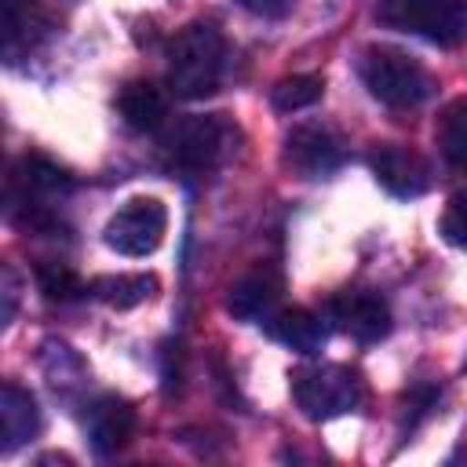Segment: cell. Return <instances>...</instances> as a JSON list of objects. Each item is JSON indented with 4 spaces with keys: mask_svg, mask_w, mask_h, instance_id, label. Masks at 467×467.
<instances>
[{
    "mask_svg": "<svg viewBox=\"0 0 467 467\" xmlns=\"http://www.w3.org/2000/svg\"><path fill=\"white\" fill-rule=\"evenodd\" d=\"M33 277H36V288H40V296L47 303H77V299H84L91 292L66 263H51V259L36 263L33 266Z\"/></svg>",
    "mask_w": 467,
    "mask_h": 467,
    "instance_id": "2e32d148",
    "label": "cell"
},
{
    "mask_svg": "<svg viewBox=\"0 0 467 467\" xmlns=\"http://www.w3.org/2000/svg\"><path fill=\"white\" fill-rule=\"evenodd\" d=\"M325 91V80L314 77V73H296V77H285L270 88V106L277 113H299L306 106H314Z\"/></svg>",
    "mask_w": 467,
    "mask_h": 467,
    "instance_id": "ac0fdd59",
    "label": "cell"
},
{
    "mask_svg": "<svg viewBox=\"0 0 467 467\" xmlns=\"http://www.w3.org/2000/svg\"><path fill=\"white\" fill-rule=\"evenodd\" d=\"M15 274H11V266H4V325H11V317H15Z\"/></svg>",
    "mask_w": 467,
    "mask_h": 467,
    "instance_id": "44dd1931",
    "label": "cell"
},
{
    "mask_svg": "<svg viewBox=\"0 0 467 467\" xmlns=\"http://www.w3.org/2000/svg\"><path fill=\"white\" fill-rule=\"evenodd\" d=\"M438 150L452 168H467V99L445 106L438 124Z\"/></svg>",
    "mask_w": 467,
    "mask_h": 467,
    "instance_id": "e0dca14e",
    "label": "cell"
},
{
    "mask_svg": "<svg viewBox=\"0 0 467 467\" xmlns=\"http://www.w3.org/2000/svg\"><path fill=\"white\" fill-rule=\"evenodd\" d=\"M292 398L306 420H336L361 409L365 383L347 365H314L292 376Z\"/></svg>",
    "mask_w": 467,
    "mask_h": 467,
    "instance_id": "5b68a950",
    "label": "cell"
},
{
    "mask_svg": "<svg viewBox=\"0 0 467 467\" xmlns=\"http://www.w3.org/2000/svg\"><path fill=\"white\" fill-rule=\"evenodd\" d=\"M285 164L299 175V179H325L332 171L343 168L347 161V146L343 139L328 128V124H296L285 135V150H281Z\"/></svg>",
    "mask_w": 467,
    "mask_h": 467,
    "instance_id": "52a82bcc",
    "label": "cell"
},
{
    "mask_svg": "<svg viewBox=\"0 0 467 467\" xmlns=\"http://www.w3.org/2000/svg\"><path fill=\"white\" fill-rule=\"evenodd\" d=\"M40 434V409H36V398L18 387V383H4L0 390V449L4 452H15L18 445L33 441Z\"/></svg>",
    "mask_w": 467,
    "mask_h": 467,
    "instance_id": "4fadbf2b",
    "label": "cell"
},
{
    "mask_svg": "<svg viewBox=\"0 0 467 467\" xmlns=\"http://www.w3.org/2000/svg\"><path fill=\"white\" fill-rule=\"evenodd\" d=\"M117 113H120V120L131 131H157L164 124L168 102H164V91L157 84H150V80H128L117 91Z\"/></svg>",
    "mask_w": 467,
    "mask_h": 467,
    "instance_id": "5bb4252c",
    "label": "cell"
},
{
    "mask_svg": "<svg viewBox=\"0 0 467 467\" xmlns=\"http://www.w3.org/2000/svg\"><path fill=\"white\" fill-rule=\"evenodd\" d=\"M241 142V131L230 117L223 113H190L182 120H175L164 135V157L171 168L179 171H212L219 168L226 157H234Z\"/></svg>",
    "mask_w": 467,
    "mask_h": 467,
    "instance_id": "7a4b0ae2",
    "label": "cell"
},
{
    "mask_svg": "<svg viewBox=\"0 0 467 467\" xmlns=\"http://www.w3.org/2000/svg\"><path fill=\"white\" fill-rule=\"evenodd\" d=\"M84 431H88V441L99 456H113L117 449L128 445V438L135 431V409L117 394H102L88 405Z\"/></svg>",
    "mask_w": 467,
    "mask_h": 467,
    "instance_id": "30bf717a",
    "label": "cell"
},
{
    "mask_svg": "<svg viewBox=\"0 0 467 467\" xmlns=\"http://www.w3.org/2000/svg\"><path fill=\"white\" fill-rule=\"evenodd\" d=\"M376 18L438 47H456L467 36V0H376Z\"/></svg>",
    "mask_w": 467,
    "mask_h": 467,
    "instance_id": "277c9868",
    "label": "cell"
},
{
    "mask_svg": "<svg viewBox=\"0 0 467 467\" xmlns=\"http://www.w3.org/2000/svg\"><path fill=\"white\" fill-rule=\"evenodd\" d=\"M325 325L347 332L358 343H379L390 332V306L379 292L368 288H347L325 303Z\"/></svg>",
    "mask_w": 467,
    "mask_h": 467,
    "instance_id": "ba28073f",
    "label": "cell"
},
{
    "mask_svg": "<svg viewBox=\"0 0 467 467\" xmlns=\"http://www.w3.org/2000/svg\"><path fill=\"white\" fill-rule=\"evenodd\" d=\"M368 168H372L376 182H379L390 197H401V201L420 197V193H427V186H431V168H427V161H423L416 150L398 146V142L376 146V150L368 153Z\"/></svg>",
    "mask_w": 467,
    "mask_h": 467,
    "instance_id": "9c48e42d",
    "label": "cell"
},
{
    "mask_svg": "<svg viewBox=\"0 0 467 467\" xmlns=\"http://www.w3.org/2000/svg\"><path fill=\"white\" fill-rule=\"evenodd\" d=\"M248 15H259V18H281L296 7V0H237Z\"/></svg>",
    "mask_w": 467,
    "mask_h": 467,
    "instance_id": "ffe728a7",
    "label": "cell"
},
{
    "mask_svg": "<svg viewBox=\"0 0 467 467\" xmlns=\"http://www.w3.org/2000/svg\"><path fill=\"white\" fill-rule=\"evenodd\" d=\"M226 66V40L212 22H190L168 47V88L179 99H204L219 88Z\"/></svg>",
    "mask_w": 467,
    "mask_h": 467,
    "instance_id": "6da1fadb",
    "label": "cell"
},
{
    "mask_svg": "<svg viewBox=\"0 0 467 467\" xmlns=\"http://www.w3.org/2000/svg\"><path fill=\"white\" fill-rule=\"evenodd\" d=\"M277 299H281V274L274 266H255L252 274L230 285L226 310L241 321H263L274 314Z\"/></svg>",
    "mask_w": 467,
    "mask_h": 467,
    "instance_id": "7c38bea8",
    "label": "cell"
},
{
    "mask_svg": "<svg viewBox=\"0 0 467 467\" xmlns=\"http://www.w3.org/2000/svg\"><path fill=\"white\" fill-rule=\"evenodd\" d=\"M358 77L368 88V95L390 109H412L431 95V73L405 51L372 44L358 58Z\"/></svg>",
    "mask_w": 467,
    "mask_h": 467,
    "instance_id": "3957f363",
    "label": "cell"
},
{
    "mask_svg": "<svg viewBox=\"0 0 467 467\" xmlns=\"http://www.w3.org/2000/svg\"><path fill=\"white\" fill-rule=\"evenodd\" d=\"M259 325H263V332H266L274 343H281V347H288V350H296V354H303V358H314V354L325 347V336H328L325 317L314 314V310H303V306L274 310V314L263 317Z\"/></svg>",
    "mask_w": 467,
    "mask_h": 467,
    "instance_id": "8fae6325",
    "label": "cell"
},
{
    "mask_svg": "<svg viewBox=\"0 0 467 467\" xmlns=\"http://www.w3.org/2000/svg\"><path fill=\"white\" fill-rule=\"evenodd\" d=\"M157 292V277L153 274H106L91 281V296L113 310H131L139 303H146Z\"/></svg>",
    "mask_w": 467,
    "mask_h": 467,
    "instance_id": "9a60e30c",
    "label": "cell"
},
{
    "mask_svg": "<svg viewBox=\"0 0 467 467\" xmlns=\"http://www.w3.org/2000/svg\"><path fill=\"white\" fill-rule=\"evenodd\" d=\"M438 230H441V237H445L452 248H467V190L449 197Z\"/></svg>",
    "mask_w": 467,
    "mask_h": 467,
    "instance_id": "d6986e66",
    "label": "cell"
},
{
    "mask_svg": "<svg viewBox=\"0 0 467 467\" xmlns=\"http://www.w3.org/2000/svg\"><path fill=\"white\" fill-rule=\"evenodd\" d=\"M164 226H168V212L157 197H131L124 208H117L109 215V223L102 230V241L117 255L139 259V255L157 252V244L164 237Z\"/></svg>",
    "mask_w": 467,
    "mask_h": 467,
    "instance_id": "8992f818",
    "label": "cell"
}]
</instances>
